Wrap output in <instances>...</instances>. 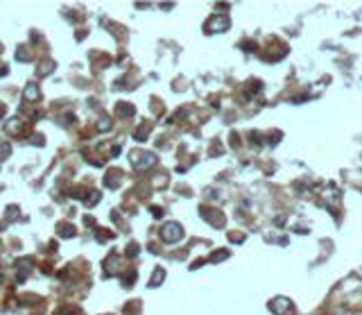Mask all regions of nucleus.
Instances as JSON below:
<instances>
[{"label": "nucleus", "instance_id": "obj_1", "mask_svg": "<svg viewBox=\"0 0 362 315\" xmlns=\"http://www.w3.org/2000/svg\"><path fill=\"white\" fill-rule=\"evenodd\" d=\"M269 310L274 315H292L294 313V306H292V299H287V297H274L269 301Z\"/></svg>", "mask_w": 362, "mask_h": 315}, {"label": "nucleus", "instance_id": "obj_3", "mask_svg": "<svg viewBox=\"0 0 362 315\" xmlns=\"http://www.w3.org/2000/svg\"><path fill=\"white\" fill-rule=\"evenodd\" d=\"M229 28V19L226 16H220V19H213L211 23L206 25V30H215V32H224Z\"/></svg>", "mask_w": 362, "mask_h": 315}, {"label": "nucleus", "instance_id": "obj_2", "mask_svg": "<svg viewBox=\"0 0 362 315\" xmlns=\"http://www.w3.org/2000/svg\"><path fill=\"white\" fill-rule=\"evenodd\" d=\"M181 236H184V231H181V227H179V225H174V222L163 229V238L165 240H179Z\"/></svg>", "mask_w": 362, "mask_h": 315}]
</instances>
